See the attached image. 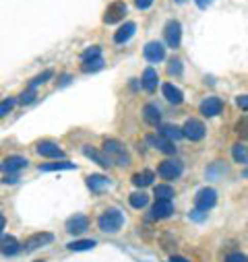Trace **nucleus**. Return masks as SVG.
I'll return each mask as SVG.
<instances>
[{"mask_svg":"<svg viewBox=\"0 0 248 262\" xmlns=\"http://www.w3.org/2000/svg\"><path fill=\"white\" fill-rule=\"evenodd\" d=\"M87 186L93 192H101V190H106L110 186V180L106 176H101V173H91V176H87Z\"/></svg>","mask_w":248,"mask_h":262,"instance_id":"f3484780","label":"nucleus"},{"mask_svg":"<svg viewBox=\"0 0 248 262\" xmlns=\"http://www.w3.org/2000/svg\"><path fill=\"white\" fill-rule=\"evenodd\" d=\"M0 252L5 256H15L21 252V246L13 235H5V237H0Z\"/></svg>","mask_w":248,"mask_h":262,"instance_id":"4468645a","label":"nucleus"},{"mask_svg":"<svg viewBox=\"0 0 248 262\" xmlns=\"http://www.w3.org/2000/svg\"><path fill=\"white\" fill-rule=\"evenodd\" d=\"M225 262H248V256H244V254H230L225 258Z\"/></svg>","mask_w":248,"mask_h":262,"instance_id":"4c0bfd02","label":"nucleus"},{"mask_svg":"<svg viewBox=\"0 0 248 262\" xmlns=\"http://www.w3.org/2000/svg\"><path fill=\"white\" fill-rule=\"evenodd\" d=\"M153 171H149V169H145V171H141V173H135L133 176V184L137 186V188H145V186H149V184H153Z\"/></svg>","mask_w":248,"mask_h":262,"instance_id":"b1692460","label":"nucleus"},{"mask_svg":"<svg viewBox=\"0 0 248 262\" xmlns=\"http://www.w3.org/2000/svg\"><path fill=\"white\" fill-rule=\"evenodd\" d=\"M143 118H145V122L147 124H157L159 120H161V112H159V107L155 105V103H147L145 107H143Z\"/></svg>","mask_w":248,"mask_h":262,"instance_id":"aec40b11","label":"nucleus"},{"mask_svg":"<svg viewBox=\"0 0 248 262\" xmlns=\"http://www.w3.org/2000/svg\"><path fill=\"white\" fill-rule=\"evenodd\" d=\"M168 73L170 75H182V62L180 60H170V67H168Z\"/></svg>","mask_w":248,"mask_h":262,"instance_id":"f704fd0d","label":"nucleus"},{"mask_svg":"<svg viewBox=\"0 0 248 262\" xmlns=\"http://www.w3.org/2000/svg\"><path fill=\"white\" fill-rule=\"evenodd\" d=\"M215 203H217V192H215L213 188H203V190H199L197 196H195V207H197L199 211H203V213H207L209 209H213Z\"/></svg>","mask_w":248,"mask_h":262,"instance_id":"7ed1b4c3","label":"nucleus"},{"mask_svg":"<svg viewBox=\"0 0 248 262\" xmlns=\"http://www.w3.org/2000/svg\"><path fill=\"white\" fill-rule=\"evenodd\" d=\"M195 3H197V7H199V9H207V7L213 3V0H195Z\"/></svg>","mask_w":248,"mask_h":262,"instance_id":"ea45409f","label":"nucleus"},{"mask_svg":"<svg viewBox=\"0 0 248 262\" xmlns=\"http://www.w3.org/2000/svg\"><path fill=\"white\" fill-rule=\"evenodd\" d=\"M170 262H189L186 258H182V256H172V260Z\"/></svg>","mask_w":248,"mask_h":262,"instance_id":"37998d69","label":"nucleus"},{"mask_svg":"<svg viewBox=\"0 0 248 262\" xmlns=\"http://www.w3.org/2000/svg\"><path fill=\"white\" fill-rule=\"evenodd\" d=\"M149 143H153L159 151H163V153H168V155H174V153H176L174 143H172V141H168V139H166V137H161V135H159V137H151V139H149Z\"/></svg>","mask_w":248,"mask_h":262,"instance_id":"4be33fe9","label":"nucleus"},{"mask_svg":"<svg viewBox=\"0 0 248 262\" xmlns=\"http://www.w3.org/2000/svg\"><path fill=\"white\" fill-rule=\"evenodd\" d=\"M104 153L108 155V159L112 161V163H116V165H131V157H129V153L124 151V147L118 143V141H106L104 143Z\"/></svg>","mask_w":248,"mask_h":262,"instance_id":"f03ea898","label":"nucleus"},{"mask_svg":"<svg viewBox=\"0 0 248 262\" xmlns=\"http://www.w3.org/2000/svg\"><path fill=\"white\" fill-rule=\"evenodd\" d=\"M135 29H137V25H135L133 21L124 23V25L114 33V41H116V43H124V41H129V39L135 35Z\"/></svg>","mask_w":248,"mask_h":262,"instance_id":"dca6fc26","label":"nucleus"},{"mask_svg":"<svg viewBox=\"0 0 248 262\" xmlns=\"http://www.w3.org/2000/svg\"><path fill=\"white\" fill-rule=\"evenodd\" d=\"M221 110H223V101H221L219 97H207V99L201 103V114H203L205 118H213V116L221 114Z\"/></svg>","mask_w":248,"mask_h":262,"instance_id":"6e6552de","label":"nucleus"},{"mask_svg":"<svg viewBox=\"0 0 248 262\" xmlns=\"http://www.w3.org/2000/svg\"><path fill=\"white\" fill-rule=\"evenodd\" d=\"M135 5H137V9L145 11V9H149L153 5V0H135Z\"/></svg>","mask_w":248,"mask_h":262,"instance_id":"58836bf2","label":"nucleus"},{"mask_svg":"<svg viewBox=\"0 0 248 262\" xmlns=\"http://www.w3.org/2000/svg\"><path fill=\"white\" fill-rule=\"evenodd\" d=\"M143 54H145V58H147L149 62H161V60L166 58V48H163L159 41H149V43L145 46Z\"/></svg>","mask_w":248,"mask_h":262,"instance_id":"1a4fd4ad","label":"nucleus"},{"mask_svg":"<svg viewBox=\"0 0 248 262\" xmlns=\"http://www.w3.org/2000/svg\"><path fill=\"white\" fill-rule=\"evenodd\" d=\"M161 91H163V97L170 101V103H182L184 101V95H182V91L178 89V87H174V85H170V83H166L163 87H161Z\"/></svg>","mask_w":248,"mask_h":262,"instance_id":"a211bd4d","label":"nucleus"},{"mask_svg":"<svg viewBox=\"0 0 248 262\" xmlns=\"http://www.w3.org/2000/svg\"><path fill=\"white\" fill-rule=\"evenodd\" d=\"M176 3H178V5H182V3H184V0H176Z\"/></svg>","mask_w":248,"mask_h":262,"instance_id":"c03bdc74","label":"nucleus"},{"mask_svg":"<svg viewBox=\"0 0 248 262\" xmlns=\"http://www.w3.org/2000/svg\"><path fill=\"white\" fill-rule=\"evenodd\" d=\"M37 153L44 155V157H54V159H62V157H65L62 149H58V145H54V143H50V141L37 143Z\"/></svg>","mask_w":248,"mask_h":262,"instance_id":"f8f14e48","label":"nucleus"},{"mask_svg":"<svg viewBox=\"0 0 248 262\" xmlns=\"http://www.w3.org/2000/svg\"><path fill=\"white\" fill-rule=\"evenodd\" d=\"M50 242H54V235H52V233H35V235H31V237H27V242H25V252H33V250H37V248H42V246H46V244H50Z\"/></svg>","mask_w":248,"mask_h":262,"instance_id":"9d476101","label":"nucleus"},{"mask_svg":"<svg viewBox=\"0 0 248 262\" xmlns=\"http://www.w3.org/2000/svg\"><path fill=\"white\" fill-rule=\"evenodd\" d=\"M182 135L189 139V141H201L205 137V124L201 120H186V124L182 126Z\"/></svg>","mask_w":248,"mask_h":262,"instance_id":"20e7f679","label":"nucleus"},{"mask_svg":"<svg viewBox=\"0 0 248 262\" xmlns=\"http://www.w3.org/2000/svg\"><path fill=\"white\" fill-rule=\"evenodd\" d=\"M48 79H52V71H44L42 75H37L33 81H31V85H29V89H35L37 85H42V83H46Z\"/></svg>","mask_w":248,"mask_h":262,"instance_id":"72a5a7b5","label":"nucleus"},{"mask_svg":"<svg viewBox=\"0 0 248 262\" xmlns=\"http://www.w3.org/2000/svg\"><path fill=\"white\" fill-rule=\"evenodd\" d=\"M83 155L89 157V159H93V161H95L97 165H101V167H110V165H112V161L108 159L106 153H99V151H95V149H91V147H83Z\"/></svg>","mask_w":248,"mask_h":262,"instance_id":"6ab92c4d","label":"nucleus"},{"mask_svg":"<svg viewBox=\"0 0 248 262\" xmlns=\"http://www.w3.org/2000/svg\"><path fill=\"white\" fill-rule=\"evenodd\" d=\"M163 35H166V43L170 48H178L180 46V37H182V27L178 21H168L166 29H163Z\"/></svg>","mask_w":248,"mask_h":262,"instance_id":"0eeeda50","label":"nucleus"},{"mask_svg":"<svg viewBox=\"0 0 248 262\" xmlns=\"http://www.w3.org/2000/svg\"><path fill=\"white\" fill-rule=\"evenodd\" d=\"M19 178L15 176V173H7V178H5V184H15Z\"/></svg>","mask_w":248,"mask_h":262,"instance_id":"a19ab883","label":"nucleus"},{"mask_svg":"<svg viewBox=\"0 0 248 262\" xmlns=\"http://www.w3.org/2000/svg\"><path fill=\"white\" fill-rule=\"evenodd\" d=\"M15 103H17V99H15V97H9V99H5V101H0V118L7 116V114L15 107Z\"/></svg>","mask_w":248,"mask_h":262,"instance_id":"473e14b6","label":"nucleus"},{"mask_svg":"<svg viewBox=\"0 0 248 262\" xmlns=\"http://www.w3.org/2000/svg\"><path fill=\"white\" fill-rule=\"evenodd\" d=\"M236 103H238L240 110L248 112V95H238V97H236Z\"/></svg>","mask_w":248,"mask_h":262,"instance_id":"e433bc0d","label":"nucleus"},{"mask_svg":"<svg viewBox=\"0 0 248 262\" xmlns=\"http://www.w3.org/2000/svg\"><path fill=\"white\" fill-rule=\"evenodd\" d=\"M5 225H7V219H5V215H3V213H0V233H3Z\"/></svg>","mask_w":248,"mask_h":262,"instance_id":"79ce46f5","label":"nucleus"},{"mask_svg":"<svg viewBox=\"0 0 248 262\" xmlns=\"http://www.w3.org/2000/svg\"><path fill=\"white\" fill-rule=\"evenodd\" d=\"M122 223H124V215H122L118 209H110V211H106V213L97 219L99 229L106 231V233H116V231L122 227Z\"/></svg>","mask_w":248,"mask_h":262,"instance_id":"f257e3e1","label":"nucleus"},{"mask_svg":"<svg viewBox=\"0 0 248 262\" xmlns=\"http://www.w3.org/2000/svg\"><path fill=\"white\" fill-rule=\"evenodd\" d=\"M182 171H184V167H182V163L176 161V159H166V161H161L159 167H157V173H159L163 180H176V178L182 176Z\"/></svg>","mask_w":248,"mask_h":262,"instance_id":"39448f33","label":"nucleus"},{"mask_svg":"<svg viewBox=\"0 0 248 262\" xmlns=\"http://www.w3.org/2000/svg\"><path fill=\"white\" fill-rule=\"evenodd\" d=\"M89 227V219L85 215H75L67 221V231L69 233H83Z\"/></svg>","mask_w":248,"mask_h":262,"instance_id":"ddd939ff","label":"nucleus"},{"mask_svg":"<svg viewBox=\"0 0 248 262\" xmlns=\"http://www.w3.org/2000/svg\"><path fill=\"white\" fill-rule=\"evenodd\" d=\"M104 69V60L97 58V60H89V62H83L81 71L83 73H95V71H101Z\"/></svg>","mask_w":248,"mask_h":262,"instance_id":"2f4dec72","label":"nucleus"},{"mask_svg":"<svg viewBox=\"0 0 248 262\" xmlns=\"http://www.w3.org/2000/svg\"><path fill=\"white\" fill-rule=\"evenodd\" d=\"M159 135H161V137H166V139H168V141H172V143L184 137V135H182V128H178V126H172V124H166V126H161Z\"/></svg>","mask_w":248,"mask_h":262,"instance_id":"5701e85b","label":"nucleus"},{"mask_svg":"<svg viewBox=\"0 0 248 262\" xmlns=\"http://www.w3.org/2000/svg\"><path fill=\"white\" fill-rule=\"evenodd\" d=\"M141 83H143V89H145V91L153 93V91H155V87H157V73H155L153 69H145Z\"/></svg>","mask_w":248,"mask_h":262,"instance_id":"412c9836","label":"nucleus"},{"mask_svg":"<svg viewBox=\"0 0 248 262\" xmlns=\"http://www.w3.org/2000/svg\"><path fill=\"white\" fill-rule=\"evenodd\" d=\"M151 213H153L155 219H166L174 213V205H172V201H155Z\"/></svg>","mask_w":248,"mask_h":262,"instance_id":"2eb2a0df","label":"nucleus"},{"mask_svg":"<svg viewBox=\"0 0 248 262\" xmlns=\"http://www.w3.org/2000/svg\"><path fill=\"white\" fill-rule=\"evenodd\" d=\"M129 201H131V207H135V209H143V207L147 205V201H149V196H147L145 192H133Z\"/></svg>","mask_w":248,"mask_h":262,"instance_id":"cd10ccee","label":"nucleus"},{"mask_svg":"<svg viewBox=\"0 0 248 262\" xmlns=\"http://www.w3.org/2000/svg\"><path fill=\"white\" fill-rule=\"evenodd\" d=\"M58 169H75V163H69V161H56V163H46V165H39V171H58Z\"/></svg>","mask_w":248,"mask_h":262,"instance_id":"a878e982","label":"nucleus"},{"mask_svg":"<svg viewBox=\"0 0 248 262\" xmlns=\"http://www.w3.org/2000/svg\"><path fill=\"white\" fill-rule=\"evenodd\" d=\"M27 165V159L25 157H19V155H11V157H7L5 161H3V171H7V173H17L19 169H23Z\"/></svg>","mask_w":248,"mask_h":262,"instance_id":"9b49d317","label":"nucleus"},{"mask_svg":"<svg viewBox=\"0 0 248 262\" xmlns=\"http://www.w3.org/2000/svg\"><path fill=\"white\" fill-rule=\"evenodd\" d=\"M35 262H44V260H35Z\"/></svg>","mask_w":248,"mask_h":262,"instance_id":"a18cd8bd","label":"nucleus"},{"mask_svg":"<svg viewBox=\"0 0 248 262\" xmlns=\"http://www.w3.org/2000/svg\"><path fill=\"white\" fill-rule=\"evenodd\" d=\"M124 15H127V5L122 3V0H116V3H112L106 13H104V23L112 25V23H118L124 19Z\"/></svg>","mask_w":248,"mask_h":262,"instance_id":"423d86ee","label":"nucleus"},{"mask_svg":"<svg viewBox=\"0 0 248 262\" xmlns=\"http://www.w3.org/2000/svg\"><path fill=\"white\" fill-rule=\"evenodd\" d=\"M95 246V239H77L69 244V250L73 252H83V250H91Z\"/></svg>","mask_w":248,"mask_h":262,"instance_id":"c85d7f7f","label":"nucleus"},{"mask_svg":"<svg viewBox=\"0 0 248 262\" xmlns=\"http://www.w3.org/2000/svg\"><path fill=\"white\" fill-rule=\"evenodd\" d=\"M232 155H234V161L236 163H248V149L244 147V145H234V149H232Z\"/></svg>","mask_w":248,"mask_h":262,"instance_id":"bb28decb","label":"nucleus"},{"mask_svg":"<svg viewBox=\"0 0 248 262\" xmlns=\"http://www.w3.org/2000/svg\"><path fill=\"white\" fill-rule=\"evenodd\" d=\"M33 99H35V91L33 89H27V91H23L21 95H19V101L25 105V103H33Z\"/></svg>","mask_w":248,"mask_h":262,"instance_id":"c9c22d12","label":"nucleus"},{"mask_svg":"<svg viewBox=\"0 0 248 262\" xmlns=\"http://www.w3.org/2000/svg\"><path fill=\"white\" fill-rule=\"evenodd\" d=\"M172 196H174V188L172 186H168V184L155 186V199L157 201H172Z\"/></svg>","mask_w":248,"mask_h":262,"instance_id":"393cba45","label":"nucleus"},{"mask_svg":"<svg viewBox=\"0 0 248 262\" xmlns=\"http://www.w3.org/2000/svg\"><path fill=\"white\" fill-rule=\"evenodd\" d=\"M97 58H101V48H99V46H91V48H87V50L81 54V60H83V62L97 60Z\"/></svg>","mask_w":248,"mask_h":262,"instance_id":"7c9ffc66","label":"nucleus"},{"mask_svg":"<svg viewBox=\"0 0 248 262\" xmlns=\"http://www.w3.org/2000/svg\"><path fill=\"white\" fill-rule=\"evenodd\" d=\"M236 135L242 141H248V116H244V118H240L236 122Z\"/></svg>","mask_w":248,"mask_h":262,"instance_id":"c756f323","label":"nucleus"}]
</instances>
